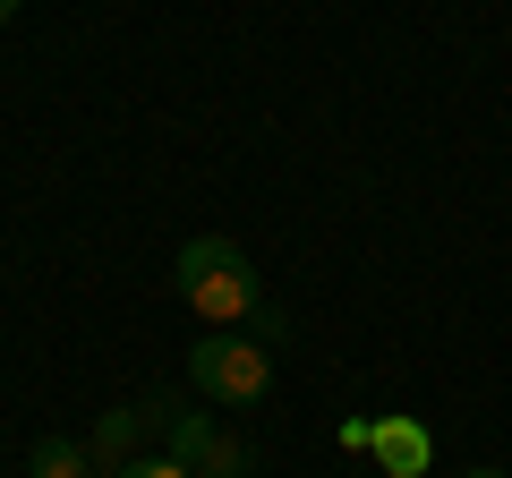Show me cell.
Segmentation results:
<instances>
[{
    "label": "cell",
    "instance_id": "6da1fadb",
    "mask_svg": "<svg viewBox=\"0 0 512 478\" xmlns=\"http://www.w3.org/2000/svg\"><path fill=\"white\" fill-rule=\"evenodd\" d=\"M180 299H188V316H205L214 333H239L256 308H265L248 248H239V239H214V231L180 248Z\"/></svg>",
    "mask_w": 512,
    "mask_h": 478
},
{
    "label": "cell",
    "instance_id": "7a4b0ae2",
    "mask_svg": "<svg viewBox=\"0 0 512 478\" xmlns=\"http://www.w3.org/2000/svg\"><path fill=\"white\" fill-rule=\"evenodd\" d=\"M188 385L205 393V402H265L274 393V359H265V342H239V333H205L197 350H188Z\"/></svg>",
    "mask_w": 512,
    "mask_h": 478
},
{
    "label": "cell",
    "instance_id": "3957f363",
    "mask_svg": "<svg viewBox=\"0 0 512 478\" xmlns=\"http://www.w3.org/2000/svg\"><path fill=\"white\" fill-rule=\"evenodd\" d=\"M376 461H384L393 478H419L427 461H436V436L410 427V419H376Z\"/></svg>",
    "mask_w": 512,
    "mask_h": 478
},
{
    "label": "cell",
    "instance_id": "277c9868",
    "mask_svg": "<svg viewBox=\"0 0 512 478\" xmlns=\"http://www.w3.org/2000/svg\"><path fill=\"white\" fill-rule=\"evenodd\" d=\"M137 436H146V410H103V419H94V478H111L120 470V461H137Z\"/></svg>",
    "mask_w": 512,
    "mask_h": 478
},
{
    "label": "cell",
    "instance_id": "5b68a950",
    "mask_svg": "<svg viewBox=\"0 0 512 478\" xmlns=\"http://www.w3.org/2000/svg\"><path fill=\"white\" fill-rule=\"evenodd\" d=\"M154 419H163V436H171V461L197 470L205 444H214V419H205V410H171V402H154Z\"/></svg>",
    "mask_w": 512,
    "mask_h": 478
},
{
    "label": "cell",
    "instance_id": "8992f818",
    "mask_svg": "<svg viewBox=\"0 0 512 478\" xmlns=\"http://www.w3.org/2000/svg\"><path fill=\"white\" fill-rule=\"evenodd\" d=\"M26 470H35V478H94V453L69 444V436H43L35 453H26Z\"/></svg>",
    "mask_w": 512,
    "mask_h": 478
},
{
    "label": "cell",
    "instance_id": "52a82bcc",
    "mask_svg": "<svg viewBox=\"0 0 512 478\" xmlns=\"http://www.w3.org/2000/svg\"><path fill=\"white\" fill-rule=\"evenodd\" d=\"M248 470H256V453L239 436H214V444H205V461H197V478H248Z\"/></svg>",
    "mask_w": 512,
    "mask_h": 478
},
{
    "label": "cell",
    "instance_id": "ba28073f",
    "mask_svg": "<svg viewBox=\"0 0 512 478\" xmlns=\"http://www.w3.org/2000/svg\"><path fill=\"white\" fill-rule=\"evenodd\" d=\"M111 478H197V470H188V461H120V470H111Z\"/></svg>",
    "mask_w": 512,
    "mask_h": 478
},
{
    "label": "cell",
    "instance_id": "9c48e42d",
    "mask_svg": "<svg viewBox=\"0 0 512 478\" xmlns=\"http://www.w3.org/2000/svg\"><path fill=\"white\" fill-rule=\"evenodd\" d=\"M18 9H26V0H0V26H9V18H18Z\"/></svg>",
    "mask_w": 512,
    "mask_h": 478
},
{
    "label": "cell",
    "instance_id": "30bf717a",
    "mask_svg": "<svg viewBox=\"0 0 512 478\" xmlns=\"http://www.w3.org/2000/svg\"><path fill=\"white\" fill-rule=\"evenodd\" d=\"M461 478H504V470H461Z\"/></svg>",
    "mask_w": 512,
    "mask_h": 478
}]
</instances>
